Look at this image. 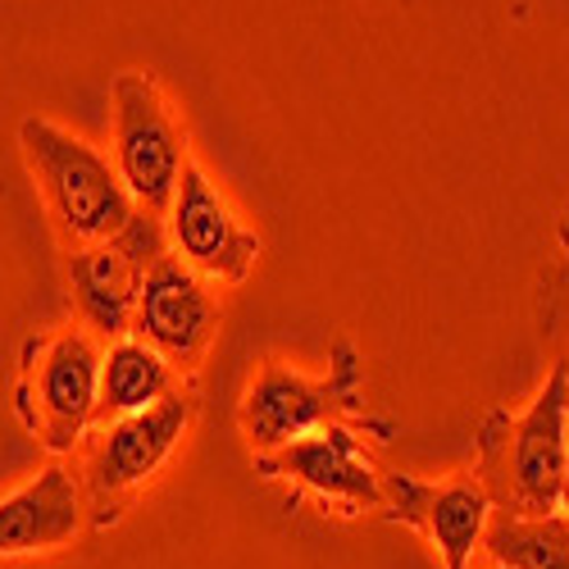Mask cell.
Segmentation results:
<instances>
[{
    "instance_id": "obj_17",
    "label": "cell",
    "mask_w": 569,
    "mask_h": 569,
    "mask_svg": "<svg viewBox=\"0 0 569 569\" xmlns=\"http://www.w3.org/2000/svg\"><path fill=\"white\" fill-rule=\"evenodd\" d=\"M501 569H506V565H501Z\"/></svg>"
},
{
    "instance_id": "obj_9",
    "label": "cell",
    "mask_w": 569,
    "mask_h": 569,
    "mask_svg": "<svg viewBox=\"0 0 569 569\" xmlns=\"http://www.w3.org/2000/svg\"><path fill=\"white\" fill-rule=\"evenodd\" d=\"M187 423H192V401H182L173 392L147 410L119 415V423L106 433V442L97 451V465H91V488H97V497H114V492L147 483L169 460V451L187 433Z\"/></svg>"
},
{
    "instance_id": "obj_4",
    "label": "cell",
    "mask_w": 569,
    "mask_h": 569,
    "mask_svg": "<svg viewBox=\"0 0 569 569\" xmlns=\"http://www.w3.org/2000/svg\"><path fill=\"white\" fill-rule=\"evenodd\" d=\"M160 256H164V232H160L156 214H132L106 242L73 251L69 282H73L82 319L106 338H123L132 328L141 278L151 273V264Z\"/></svg>"
},
{
    "instance_id": "obj_2",
    "label": "cell",
    "mask_w": 569,
    "mask_h": 569,
    "mask_svg": "<svg viewBox=\"0 0 569 569\" xmlns=\"http://www.w3.org/2000/svg\"><path fill=\"white\" fill-rule=\"evenodd\" d=\"M97 397H101V351L91 347L87 333H56L28 342L19 410L23 423L51 451H69L82 438L91 415H97Z\"/></svg>"
},
{
    "instance_id": "obj_10",
    "label": "cell",
    "mask_w": 569,
    "mask_h": 569,
    "mask_svg": "<svg viewBox=\"0 0 569 569\" xmlns=\"http://www.w3.org/2000/svg\"><path fill=\"white\" fill-rule=\"evenodd\" d=\"M82 525V506L73 473L64 465L41 469L28 488L0 501V556H28V551H56Z\"/></svg>"
},
{
    "instance_id": "obj_1",
    "label": "cell",
    "mask_w": 569,
    "mask_h": 569,
    "mask_svg": "<svg viewBox=\"0 0 569 569\" xmlns=\"http://www.w3.org/2000/svg\"><path fill=\"white\" fill-rule=\"evenodd\" d=\"M19 147H23L46 201L56 210V223L69 242H78V247L106 242V237H114L137 214L119 169H110V160L97 147H87L82 137L46 123V119H23Z\"/></svg>"
},
{
    "instance_id": "obj_13",
    "label": "cell",
    "mask_w": 569,
    "mask_h": 569,
    "mask_svg": "<svg viewBox=\"0 0 569 569\" xmlns=\"http://www.w3.org/2000/svg\"><path fill=\"white\" fill-rule=\"evenodd\" d=\"M173 392L169 360L147 342H114L110 356H101V397L97 410L106 415H132L147 410L160 397Z\"/></svg>"
},
{
    "instance_id": "obj_7",
    "label": "cell",
    "mask_w": 569,
    "mask_h": 569,
    "mask_svg": "<svg viewBox=\"0 0 569 569\" xmlns=\"http://www.w3.org/2000/svg\"><path fill=\"white\" fill-rule=\"evenodd\" d=\"M565 365L547 373V388L529 406V415L515 423L510 433V488L519 515H551L560 506V483L569 469V447H565Z\"/></svg>"
},
{
    "instance_id": "obj_14",
    "label": "cell",
    "mask_w": 569,
    "mask_h": 569,
    "mask_svg": "<svg viewBox=\"0 0 569 569\" xmlns=\"http://www.w3.org/2000/svg\"><path fill=\"white\" fill-rule=\"evenodd\" d=\"M488 551L506 569H569V525L556 515L506 519L488 533Z\"/></svg>"
},
{
    "instance_id": "obj_15",
    "label": "cell",
    "mask_w": 569,
    "mask_h": 569,
    "mask_svg": "<svg viewBox=\"0 0 569 569\" xmlns=\"http://www.w3.org/2000/svg\"><path fill=\"white\" fill-rule=\"evenodd\" d=\"M560 510L569 515V469H565V483H560Z\"/></svg>"
},
{
    "instance_id": "obj_3",
    "label": "cell",
    "mask_w": 569,
    "mask_h": 569,
    "mask_svg": "<svg viewBox=\"0 0 569 569\" xmlns=\"http://www.w3.org/2000/svg\"><path fill=\"white\" fill-rule=\"evenodd\" d=\"M110 101H114V169L128 187V197L160 214L169 210L187 164L182 132L169 119L147 73H119L110 87Z\"/></svg>"
},
{
    "instance_id": "obj_16",
    "label": "cell",
    "mask_w": 569,
    "mask_h": 569,
    "mask_svg": "<svg viewBox=\"0 0 569 569\" xmlns=\"http://www.w3.org/2000/svg\"><path fill=\"white\" fill-rule=\"evenodd\" d=\"M565 406H569V360H565Z\"/></svg>"
},
{
    "instance_id": "obj_6",
    "label": "cell",
    "mask_w": 569,
    "mask_h": 569,
    "mask_svg": "<svg viewBox=\"0 0 569 569\" xmlns=\"http://www.w3.org/2000/svg\"><path fill=\"white\" fill-rule=\"evenodd\" d=\"M169 237L187 264L219 282H242L260 256V237L232 219L219 187L192 160L182 164L178 192L169 201Z\"/></svg>"
},
{
    "instance_id": "obj_11",
    "label": "cell",
    "mask_w": 569,
    "mask_h": 569,
    "mask_svg": "<svg viewBox=\"0 0 569 569\" xmlns=\"http://www.w3.org/2000/svg\"><path fill=\"white\" fill-rule=\"evenodd\" d=\"M269 473H292V479H301L306 488L323 492V497H338V501H378L383 497V488H378V473L369 469V460L360 456L356 438L347 429H338V423H323V429L288 442L269 451L264 460Z\"/></svg>"
},
{
    "instance_id": "obj_12",
    "label": "cell",
    "mask_w": 569,
    "mask_h": 569,
    "mask_svg": "<svg viewBox=\"0 0 569 569\" xmlns=\"http://www.w3.org/2000/svg\"><path fill=\"white\" fill-rule=\"evenodd\" d=\"M392 497L406 519H419V525L429 529L447 569H469V556L483 542V529H488V492L479 483L419 488L410 479H397Z\"/></svg>"
},
{
    "instance_id": "obj_8",
    "label": "cell",
    "mask_w": 569,
    "mask_h": 569,
    "mask_svg": "<svg viewBox=\"0 0 569 569\" xmlns=\"http://www.w3.org/2000/svg\"><path fill=\"white\" fill-rule=\"evenodd\" d=\"M347 406L338 383H315L282 365H264L242 397V429L256 451H278L315 429H323L328 419Z\"/></svg>"
},
{
    "instance_id": "obj_5",
    "label": "cell",
    "mask_w": 569,
    "mask_h": 569,
    "mask_svg": "<svg viewBox=\"0 0 569 569\" xmlns=\"http://www.w3.org/2000/svg\"><path fill=\"white\" fill-rule=\"evenodd\" d=\"M132 328L141 333V342L156 347L169 365L197 369L201 356H206V347L214 342L219 306H214L210 288L201 282V273L187 264L182 256H169L164 251L151 264V273L141 278Z\"/></svg>"
}]
</instances>
